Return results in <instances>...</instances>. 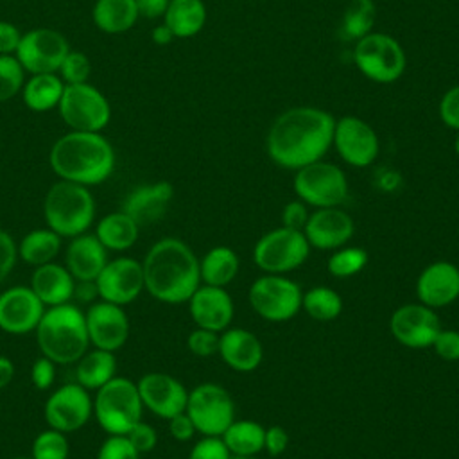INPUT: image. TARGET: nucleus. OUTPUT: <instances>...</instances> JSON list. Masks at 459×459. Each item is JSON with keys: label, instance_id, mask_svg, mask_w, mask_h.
Returning <instances> with one entry per match:
<instances>
[{"label": "nucleus", "instance_id": "f257e3e1", "mask_svg": "<svg viewBox=\"0 0 459 459\" xmlns=\"http://www.w3.org/2000/svg\"><path fill=\"white\" fill-rule=\"evenodd\" d=\"M335 118L319 108H290L267 133V154L281 169L298 170L319 161L332 145Z\"/></svg>", "mask_w": 459, "mask_h": 459}, {"label": "nucleus", "instance_id": "f03ea898", "mask_svg": "<svg viewBox=\"0 0 459 459\" xmlns=\"http://www.w3.org/2000/svg\"><path fill=\"white\" fill-rule=\"evenodd\" d=\"M142 267L147 294L167 305L186 303L201 285L199 258L178 237L156 240L147 249Z\"/></svg>", "mask_w": 459, "mask_h": 459}, {"label": "nucleus", "instance_id": "7ed1b4c3", "mask_svg": "<svg viewBox=\"0 0 459 459\" xmlns=\"http://www.w3.org/2000/svg\"><path fill=\"white\" fill-rule=\"evenodd\" d=\"M48 163L59 179L93 186L113 174L117 158L113 145L102 133L70 131L54 142Z\"/></svg>", "mask_w": 459, "mask_h": 459}, {"label": "nucleus", "instance_id": "20e7f679", "mask_svg": "<svg viewBox=\"0 0 459 459\" xmlns=\"http://www.w3.org/2000/svg\"><path fill=\"white\" fill-rule=\"evenodd\" d=\"M34 333L41 355L57 366L75 364L90 350L84 310L72 301L47 307Z\"/></svg>", "mask_w": 459, "mask_h": 459}, {"label": "nucleus", "instance_id": "39448f33", "mask_svg": "<svg viewBox=\"0 0 459 459\" xmlns=\"http://www.w3.org/2000/svg\"><path fill=\"white\" fill-rule=\"evenodd\" d=\"M43 217L47 228L61 238L82 235L95 222V199L90 186L59 179L45 194Z\"/></svg>", "mask_w": 459, "mask_h": 459}, {"label": "nucleus", "instance_id": "423d86ee", "mask_svg": "<svg viewBox=\"0 0 459 459\" xmlns=\"http://www.w3.org/2000/svg\"><path fill=\"white\" fill-rule=\"evenodd\" d=\"M143 416L136 382L115 375L95 391L93 418L108 436H126Z\"/></svg>", "mask_w": 459, "mask_h": 459}, {"label": "nucleus", "instance_id": "0eeeda50", "mask_svg": "<svg viewBox=\"0 0 459 459\" xmlns=\"http://www.w3.org/2000/svg\"><path fill=\"white\" fill-rule=\"evenodd\" d=\"M303 231L278 226L265 231L253 246V262L265 274H289L310 256Z\"/></svg>", "mask_w": 459, "mask_h": 459}, {"label": "nucleus", "instance_id": "6e6552de", "mask_svg": "<svg viewBox=\"0 0 459 459\" xmlns=\"http://www.w3.org/2000/svg\"><path fill=\"white\" fill-rule=\"evenodd\" d=\"M301 287L287 274H262L247 290L255 314L269 323H285L301 312Z\"/></svg>", "mask_w": 459, "mask_h": 459}, {"label": "nucleus", "instance_id": "1a4fd4ad", "mask_svg": "<svg viewBox=\"0 0 459 459\" xmlns=\"http://www.w3.org/2000/svg\"><path fill=\"white\" fill-rule=\"evenodd\" d=\"M294 194L310 208L341 206L348 197V179L342 169L330 161H314L296 170Z\"/></svg>", "mask_w": 459, "mask_h": 459}, {"label": "nucleus", "instance_id": "9d476101", "mask_svg": "<svg viewBox=\"0 0 459 459\" xmlns=\"http://www.w3.org/2000/svg\"><path fill=\"white\" fill-rule=\"evenodd\" d=\"M353 61L362 75L382 84L400 79L407 63L402 45L382 32H369L357 39Z\"/></svg>", "mask_w": 459, "mask_h": 459}, {"label": "nucleus", "instance_id": "9b49d317", "mask_svg": "<svg viewBox=\"0 0 459 459\" xmlns=\"http://www.w3.org/2000/svg\"><path fill=\"white\" fill-rule=\"evenodd\" d=\"M185 412L190 416L197 434L217 437H221L237 418L231 394L213 382H203L188 391Z\"/></svg>", "mask_w": 459, "mask_h": 459}, {"label": "nucleus", "instance_id": "f8f14e48", "mask_svg": "<svg viewBox=\"0 0 459 459\" xmlns=\"http://www.w3.org/2000/svg\"><path fill=\"white\" fill-rule=\"evenodd\" d=\"M57 109L72 131L100 133L111 120V106L106 95L90 82L65 84Z\"/></svg>", "mask_w": 459, "mask_h": 459}, {"label": "nucleus", "instance_id": "ddd939ff", "mask_svg": "<svg viewBox=\"0 0 459 459\" xmlns=\"http://www.w3.org/2000/svg\"><path fill=\"white\" fill-rule=\"evenodd\" d=\"M93 416V398L77 382H68L54 389L45 400L43 418L50 429L65 434L77 432Z\"/></svg>", "mask_w": 459, "mask_h": 459}, {"label": "nucleus", "instance_id": "4468645a", "mask_svg": "<svg viewBox=\"0 0 459 459\" xmlns=\"http://www.w3.org/2000/svg\"><path fill=\"white\" fill-rule=\"evenodd\" d=\"M68 50L70 45L61 32L38 27L22 34L14 56L29 74H57Z\"/></svg>", "mask_w": 459, "mask_h": 459}, {"label": "nucleus", "instance_id": "2eb2a0df", "mask_svg": "<svg viewBox=\"0 0 459 459\" xmlns=\"http://www.w3.org/2000/svg\"><path fill=\"white\" fill-rule=\"evenodd\" d=\"M441 328L437 312L420 301L400 305L389 317L393 339L411 350L430 348Z\"/></svg>", "mask_w": 459, "mask_h": 459}, {"label": "nucleus", "instance_id": "dca6fc26", "mask_svg": "<svg viewBox=\"0 0 459 459\" xmlns=\"http://www.w3.org/2000/svg\"><path fill=\"white\" fill-rule=\"evenodd\" d=\"M332 145L339 156L355 169L369 167L380 152V142L375 129L353 115L335 120Z\"/></svg>", "mask_w": 459, "mask_h": 459}, {"label": "nucleus", "instance_id": "f3484780", "mask_svg": "<svg viewBox=\"0 0 459 459\" xmlns=\"http://www.w3.org/2000/svg\"><path fill=\"white\" fill-rule=\"evenodd\" d=\"M99 298L120 307L133 303L143 290V267L133 256H117L108 260L95 278Z\"/></svg>", "mask_w": 459, "mask_h": 459}, {"label": "nucleus", "instance_id": "a211bd4d", "mask_svg": "<svg viewBox=\"0 0 459 459\" xmlns=\"http://www.w3.org/2000/svg\"><path fill=\"white\" fill-rule=\"evenodd\" d=\"M84 317L90 344L93 348L117 351L127 342L131 325L124 307L99 299L88 305Z\"/></svg>", "mask_w": 459, "mask_h": 459}, {"label": "nucleus", "instance_id": "6ab92c4d", "mask_svg": "<svg viewBox=\"0 0 459 459\" xmlns=\"http://www.w3.org/2000/svg\"><path fill=\"white\" fill-rule=\"evenodd\" d=\"M136 387L143 403V409L151 411L161 420H170L172 416L185 412L188 389L185 384L161 371H151L136 380Z\"/></svg>", "mask_w": 459, "mask_h": 459}, {"label": "nucleus", "instance_id": "aec40b11", "mask_svg": "<svg viewBox=\"0 0 459 459\" xmlns=\"http://www.w3.org/2000/svg\"><path fill=\"white\" fill-rule=\"evenodd\" d=\"M45 305L29 285H14L0 292V330L25 335L36 330Z\"/></svg>", "mask_w": 459, "mask_h": 459}, {"label": "nucleus", "instance_id": "412c9836", "mask_svg": "<svg viewBox=\"0 0 459 459\" xmlns=\"http://www.w3.org/2000/svg\"><path fill=\"white\" fill-rule=\"evenodd\" d=\"M355 233V222L341 206L316 208L310 212L303 235L312 249L333 251L346 246Z\"/></svg>", "mask_w": 459, "mask_h": 459}, {"label": "nucleus", "instance_id": "4be33fe9", "mask_svg": "<svg viewBox=\"0 0 459 459\" xmlns=\"http://www.w3.org/2000/svg\"><path fill=\"white\" fill-rule=\"evenodd\" d=\"M416 299L434 310L457 301L459 298V267L448 260L427 264L414 283Z\"/></svg>", "mask_w": 459, "mask_h": 459}, {"label": "nucleus", "instance_id": "5701e85b", "mask_svg": "<svg viewBox=\"0 0 459 459\" xmlns=\"http://www.w3.org/2000/svg\"><path fill=\"white\" fill-rule=\"evenodd\" d=\"M186 305L194 325L212 332H224L235 317V305L226 287L201 283Z\"/></svg>", "mask_w": 459, "mask_h": 459}, {"label": "nucleus", "instance_id": "b1692460", "mask_svg": "<svg viewBox=\"0 0 459 459\" xmlns=\"http://www.w3.org/2000/svg\"><path fill=\"white\" fill-rule=\"evenodd\" d=\"M217 355L230 369L237 373H251L264 360V344L251 330L230 326L219 335Z\"/></svg>", "mask_w": 459, "mask_h": 459}, {"label": "nucleus", "instance_id": "393cba45", "mask_svg": "<svg viewBox=\"0 0 459 459\" xmlns=\"http://www.w3.org/2000/svg\"><path fill=\"white\" fill-rule=\"evenodd\" d=\"M174 197V186L169 181H156L134 186L122 201L126 212L140 228L160 221Z\"/></svg>", "mask_w": 459, "mask_h": 459}, {"label": "nucleus", "instance_id": "a878e982", "mask_svg": "<svg viewBox=\"0 0 459 459\" xmlns=\"http://www.w3.org/2000/svg\"><path fill=\"white\" fill-rule=\"evenodd\" d=\"M108 249L95 233H82L72 237L65 249V267L75 281H95L108 264Z\"/></svg>", "mask_w": 459, "mask_h": 459}, {"label": "nucleus", "instance_id": "bb28decb", "mask_svg": "<svg viewBox=\"0 0 459 459\" xmlns=\"http://www.w3.org/2000/svg\"><path fill=\"white\" fill-rule=\"evenodd\" d=\"M29 287L45 307H56L74 299L75 278L70 274L65 264H57L54 260L34 267Z\"/></svg>", "mask_w": 459, "mask_h": 459}, {"label": "nucleus", "instance_id": "cd10ccee", "mask_svg": "<svg viewBox=\"0 0 459 459\" xmlns=\"http://www.w3.org/2000/svg\"><path fill=\"white\" fill-rule=\"evenodd\" d=\"M240 258L230 246H213L199 258L201 283L228 287L238 274Z\"/></svg>", "mask_w": 459, "mask_h": 459}, {"label": "nucleus", "instance_id": "c85d7f7f", "mask_svg": "<svg viewBox=\"0 0 459 459\" xmlns=\"http://www.w3.org/2000/svg\"><path fill=\"white\" fill-rule=\"evenodd\" d=\"M95 235L108 251H127L140 235V226L122 210L106 213L95 226Z\"/></svg>", "mask_w": 459, "mask_h": 459}, {"label": "nucleus", "instance_id": "c756f323", "mask_svg": "<svg viewBox=\"0 0 459 459\" xmlns=\"http://www.w3.org/2000/svg\"><path fill=\"white\" fill-rule=\"evenodd\" d=\"M93 23L106 34H122L140 18L136 0H97L91 11Z\"/></svg>", "mask_w": 459, "mask_h": 459}, {"label": "nucleus", "instance_id": "7c9ffc66", "mask_svg": "<svg viewBox=\"0 0 459 459\" xmlns=\"http://www.w3.org/2000/svg\"><path fill=\"white\" fill-rule=\"evenodd\" d=\"M117 375V357L115 351L106 350H88L75 362V382L88 391H97L106 382Z\"/></svg>", "mask_w": 459, "mask_h": 459}, {"label": "nucleus", "instance_id": "2f4dec72", "mask_svg": "<svg viewBox=\"0 0 459 459\" xmlns=\"http://www.w3.org/2000/svg\"><path fill=\"white\" fill-rule=\"evenodd\" d=\"M65 91V82L57 74H30L23 82L22 99L32 111H50L59 106Z\"/></svg>", "mask_w": 459, "mask_h": 459}, {"label": "nucleus", "instance_id": "473e14b6", "mask_svg": "<svg viewBox=\"0 0 459 459\" xmlns=\"http://www.w3.org/2000/svg\"><path fill=\"white\" fill-rule=\"evenodd\" d=\"M163 23L174 38H192L206 23V5L203 0H170Z\"/></svg>", "mask_w": 459, "mask_h": 459}, {"label": "nucleus", "instance_id": "72a5a7b5", "mask_svg": "<svg viewBox=\"0 0 459 459\" xmlns=\"http://www.w3.org/2000/svg\"><path fill=\"white\" fill-rule=\"evenodd\" d=\"M63 238L50 228H38L22 237L18 242V258L32 267L54 262L61 251Z\"/></svg>", "mask_w": 459, "mask_h": 459}, {"label": "nucleus", "instance_id": "f704fd0d", "mask_svg": "<svg viewBox=\"0 0 459 459\" xmlns=\"http://www.w3.org/2000/svg\"><path fill=\"white\" fill-rule=\"evenodd\" d=\"M231 455L255 457L264 452L265 427L255 420H237L221 436Z\"/></svg>", "mask_w": 459, "mask_h": 459}, {"label": "nucleus", "instance_id": "c9c22d12", "mask_svg": "<svg viewBox=\"0 0 459 459\" xmlns=\"http://www.w3.org/2000/svg\"><path fill=\"white\" fill-rule=\"evenodd\" d=\"M301 310L314 321L328 323L341 316L342 298L335 289L328 285H316L308 290H303Z\"/></svg>", "mask_w": 459, "mask_h": 459}, {"label": "nucleus", "instance_id": "e433bc0d", "mask_svg": "<svg viewBox=\"0 0 459 459\" xmlns=\"http://www.w3.org/2000/svg\"><path fill=\"white\" fill-rule=\"evenodd\" d=\"M377 18V7L373 0H351L344 11L341 34L346 39H360L369 34Z\"/></svg>", "mask_w": 459, "mask_h": 459}, {"label": "nucleus", "instance_id": "4c0bfd02", "mask_svg": "<svg viewBox=\"0 0 459 459\" xmlns=\"http://www.w3.org/2000/svg\"><path fill=\"white\" fill-rule=\"evenodd\" d=\"M368 251L360 246H342L330 253L326 260V269L330 276L346 280L359 274L368 265Z\"/></svg>", "mask_w": 459, "mask_h": 459}, {"label": "nucleus", "instance_id": "58836bf2", "mask_svg": "<svg viewBox=\"0 0 459 459\" xmlns=\"http://www.w3.org/2000/svg\"><path fill=\"white\" fill-rule=\"evenodd\" d=\"M70 443L65 432L56 429L41 430L30 446L32 459H68Z\"/></svg>", "mask_w": 459, "mask_h": 459}, {"label": "nucleus", "instance_id": "ea45409f", "mask_svg": "<svg viewBox=\"0 0 459 459\" xmlns=\"http://www.w3.org/2000/svg\"><path fill=\"white\" fill-rule=\"evenodd\" d=\"M25 82V70L14 54H0V102L18 95Z\"/></svg>", "mask_w": 459, "mask_h": 459}, {"label": "nucleus", "instance_id": "a19ab883", "mask_svg": "<svg viewBox=\"0 0 459 459\" xmlns=\"http://www.w3.org/2000/svg\"><path fill=\"white\" fill-rule=\"evenodd\" d=\"M90 70H91V65L88 56L81 50L70 48L57 70V75L63 79L65 84H79V82H88Z\"/></svg>", "mask_w": 459, "mask_h": 459}, {"label": "nucleus", "instance_id": "79ce46f5", "mask_svg": "<svg viewBox=\"0 0 459 459\" xmlns=\"http://www.w3.org/2000/svg\"><path fill=\"white\" fill-rule=\"evenodd\" d=\"M219 332L195 326L186 337V348L195 357H212L219 351Z\"/></svg>", "mask_w": 459, "mask_h": 459}, {"label": "nucleus", "instance_id": "37998d69", "mask_svg": "<svg viewBox=\"0 0 459 459\" xmlns=\"http://www.w3.org/2000/svg\"><path fill=\"white\" fill-rule=\"evenodd\" d=\"M97 459H140V454L127 436H108L97 450Z\"/></svg>", "mask_w": 459, "mask_h": 459}, {"label": "nucleus", "instance_id": "c03bdc74", "mask_svg": "<svg viewBox=\"0 0 459 459\" xmlns=\"http://www.w3.org/2000/svg\"><path fill=\"white\" fill-rule=\"evenodd\" d=\"M188 459H231V454L222 437L203 436L190 448Z\"/></svg>", "mask_w": 459, "mask_h": 459}, {"label": "nucleus", "instance_id": "a18cd8bd", "mask_svg": "<svg viewBox=\"0 0 459 459\" xmlns=\"http://www.w3.org/2000/svg\"><path fill=\"white\" fill-rule=\"evenodd\" d=\"M430 348L439 359L446 362L459 360V330L441 328Z\"/></svg>", "mask_w": 459, "mask_h": 459}, {"label": "nucleus", "instance_id": "49530a36", "mask_svg": "<svg viewBox=\"0 0 459 459\" xmlns=\"http://www.w3.org/2000/svg\"><path fill=\"white\" fill-rule=\"evenodd\" d=\"M57 364L45 355H39L30 368V380L38 391H48L56 382Z\"/></svg>", "mask_w": 459, "mask_h": 459}, {"label": "nucleus", "instance_id": "de8ad7c7", "mask_svg": "<svg viewBox=\"0 0 459 459\" xmlns=\"http://www.w3.org/2000/svg\"><path fill=\"white\" fill-rule=\"evenodd\" d=\"M126 436H127V439L131 441V445L136 448V452L140 455L154 450V446L158 445V432H156V429L152 425L145 423L143 420L138 421Z\"/></svg>", "mask_w": 459, "mask_h": 459}, {"label": "nucleus", "instance_id": "09e8293b", "mask_svg": "<svg viewBox=\"0 0 459 459\" xmlns=\"http://www.w3.org/2000/svg\"><path fill=\"white\" fill-rule=\"evenodd\" d=\"M18 262V244L9 231L0 228V283L7 280Z\"/></svg>", "mask_w": 459, "mask_h": 459}, {"label": "nucleus", "instance_id": "8fccbe9b", "mask_svg": "<svg viewBox=\"0 0 459 459\" xmlns=\"http://www.w3.org/2000/svg\"><path fill=\"white\" fill-rule=\"evenodd\" d=\"M439 117L450 129L459 131V84L446 90L439 100Z\"/></svg>", "mask_w": 459, "mask_h": 459}, {"label": "nucleus", "instance_id": "3c124183", "mask_svg": "<svg viewBox=\"0 0 459 459\" xmlns=\"http://www.w3.org/2000/svg\"><path fill=\"white\" fill-rule=\"evenodd\" d=\"M310 206L305 204L301 199H292L289 201L283 210H281V226L285 228H292V230H299L303 231L308 215H310Z\"/></svg>", "mask_w": 459, "mask_h": 459}, {"label": "nucleus", "instance_id": "603ef678", "mask_svg": "<svg viewBox=\"0 0 459 459\" xmlns=\"http://www.w3.org/2000/svg\"><path fill=\"white\" fill-rule=\"evenodd\" d=\"M289 446V432L280 427V425H271L265 427V439H264V450L273 455L278 457L281 455Z\"/></svg>", "mask_w": 459, "mask_h": 459}, {"label": "nucleus", "instance_id": "864d4df0", "mask_svg": "<svg viewBox=\"0 0 459 459\" xmlns=\"http://www.w3.org/2000/svg\"><path fill=\"white\" fill-rule=\"evenodd\" d=\"M167 421H169L170 436L179 443H186L197 434V430H195V427H194V423H192V420L186 412H179V414L172 416Z\"/></svg>", "mask_w": 459, "mask_h": 459}, {"label": "nucleus", "instance_id": "5fc2aeb1", "mask_svg": "<svg viewBox=\"0 0 459 459\" xmlns=\"http://www.w3.org/2000/svg\"><path fill=\"white\" fill-rule=\"evenodd\" d=\"M22 32L11 22L0 20V54H16Z\"/></svg>", "mask_w": 459, "mask_h": 459}, {"label": "nucleus", "instance_id": "6e6d98bb", "mask_svg": "<svg viewBox=\"0 0 459 459\" xmlns=\"http://www.w3.org/2000/svg\"><path fill=\"white\" fill-rule=\"evenodd\" d=\"M169 4H170V0H136L140 16H145L149 20L163 16Z\"/></svg>", "mask_w": 459, "mask_h": 459}, {"label": "nucleus", "instance_id": "4d7b16f0", "mask_svg": "<svg viewBox=\"0 0 459 459\" xmlns=\"http://www.w3.org/2000/svg\"><path fill=\"white\" fill-rule=\"evenodd\" d=\"M74 298L81 303H93L95 298H99V290L95 281H75Z\"/></svg>", "mask_w": 459, "mask_h": 459}, {"label": "nucleus", "instance_id": "13d9d810", "mask_svg": "<svg viewBox=\"0 0 459 459\" xmlns=\"http://www.w3.org/2000/svg\"><path fill=\"white\" fill-rule=\"evenodd\" d=\"M14 373H16L14 362L9 357L0 355V389L7 387L13 382Z\"/></svg>", "mask_w": 459, "mask_h": 459}, {"label": "nucleus", "instance_id": "bf43d9fd", "mask_svg": "<svg viewBox=\"0 0 459 459\" xmlns=\"http://www.w3.org/2000/svg\"><path fill=\"white\" fill-rule=\"evenodd\" d=\"M151 38H152V41H154L156 45H169V43L174 39V34L170 32V29H169L165 23H161V25H158V27L152 29Z\"/></svg>", "mask_w": 459, "mask_h": 459}, {"label": "nucleus", "instance_id": "052dcab7", "mask_svg": "<svg viewBox=\"0 0 459 459\" xmlns=\"http://www.w3.org/2000/svg\"><path fill=\"white\" fill-rule=\"evenodd\" d=\"M454 149H455V154L459 156V133H457V136H455V142H454Z\"/></svg>", "mask_w": 459, "mask_h": 459}, {"label": "nucleus", "instance_id": "680f3d73", "mask_svg": "<svg viewBox=\"0 0 459 459\" xmlns=\"http://www.w3.org/2000/svg\"><path fill=\"white\" fill-rule=\"evenodd\" d=\"M231 459H255V457H242V455H231Z\"/></svg>", "mask_w": 459, "mask_h": 459}, {"label": "nucleus", "instance_id": "e2e57ef3", "mask_svg": "<svg viewBox=\"0 0 459 459\" xmlns=\"http://www.w3.org/2000/svg\"><path fill=\"white\" fill-rule=\"evenodd\" d=\"M9 459H32V457H9Z\"/></svg>", "mask_w": 459, "mask_h": 459}]
</instances>
